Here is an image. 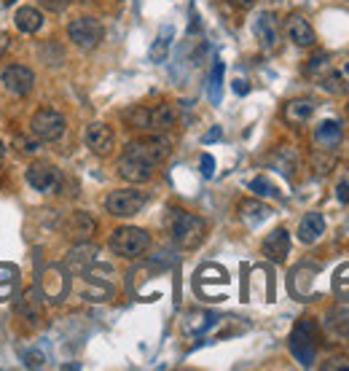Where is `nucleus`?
<instances>
[{
	"mask_svg": "<svg viewBox=\"0 0 349 371\" xmlns=\"http://www.w3.org/2000/svg\"><path fill=\"white\" fill-rule=\"evenodd\" d=\"M167 229H170V237L177 248H196L207 234L204 218L188 210H180V207H172L167 212Z\"/></svg>",
	"mask_w": 349,
	"mask_h": 371,
	"instance_id": "obj_1",
	"label": "nucleus"
},
{
	"mask_svg": "<svg viewBox=\"0 0 349 371\" xmlns=\"http://www.w3.org/2000/svg\"><path fill=\"white\" fill-rule=\"evenodd\" d=\"M290 353L301 366H312L314 363V353H317V323L312 318H301L298 326L290 333Z\"/></svg>",
	"mask_w": 349,
	"mask_h": 371,
	"instance_id": "obj_2",
	"label": "nucleus"
},
{
	"mask_svg": "<svg viewBox=\"0 0 349 371\" xmlns=\"http://www.w3.org/2000/svg\"><path fill=\"white\" fill-rule=\"evenodd\" d=\"M148 245H150V237L137 226H121L110 234V251L121 258H137L148 251Z\"/></svg>",
	"mask_w": 349,
	"mask_h": 371,
	"instance_id": "obj_3",
	"label": "nucleus"
},
{
	"mask_svg": "<svg viewBox=\"0 0 349 371\" xmlns=\"http://www.w3.org/2000/svg\"><path fill=\"white\" fill-rule=\"evenodd\" d=\"M67 38L73 40L81 52H94L105 38V30L97 16H78L67 25Z\"/></svg>",
	"mask_w": 349,
	"mask_h": 371,
	"instance_id": "obj_4",
	"label": "nucleus"
},
{
	"mask_svg": "<svg viewBox=\"0 0 349 371\" xmlns=\"http://www.w3.org/2000/svg\"><path fill=\"white\" fill-rule=\"evenodd\" d=\"M65 116L59 110H54V108H43L30 121V132L35 135L38 140H43V143H57L65 135Z\"/></svg>",
	"mask_w": 349,
	"mask_h": 371,
	"instance_id": "obj_5",
	"label": "nucleus"
},
{
	"mask_svg": "<svg viewBox=\"0 0 349 371\" xmlns=\"http://www.w3.org/2000/svg\"><path fill=\"white\" fill-rule=\"evenodd\" d=\"M148 197L143 191H134V188H119V191H110L105 199V207L110 215L116 218H132L137 212L146 207Z\"/></svg>",
	"mask_w": 349,
	"mask_h": 371,
	"instance_id": "obj_6",
	"label": "nucleus"
},
{
	"mask_svg": "<svg viewBox=\"0 0 349 371\" xmlns=\"http://www.w3.org/2000/svg\"><path fill=\"white\" fill-rule=\"evenodd\" d=\"M170 140H164V137H143V140H132L124 154H129V156H137V159L148 161V164H161V161L170 156Z\"/></svg>",
	"mask_w": 349,
	"mask_h": 371,
	"instance_id": "obj_7",
	"label": "nucleus"
},
{
	"mask_svg": "<svg viewBox=\"0 0 349 371\" xmlns=\"http://www.w3.org/2000/svg\"><path fill=\"white\" fill-rule=\"evenodd\" d=\"M0 84L13 97H27L35 86V73L27 65H8L0 73Z\"/></svg>",
	"mask_w": 349,
	"mask_h": 371,
	"instance_id": "obj_8",
	"label": "nucleus"
},
{
	"mask_svg": "<svg viewBox=\"0 0 349 371\" xmlns=\"http://www.w3.org/2000/svg\"><path fill=\"white\" fill-rule=\"evenodd\" d=\"M25 178H27V183L32 186L35 191H40V194H52V191H57L59 183H62L59 170H54L49 164H30Z\"/></svg>",
	"mask_w": 349,
	"mask_h": 371,
	"instance_id": "obj_9",
	"label": "nucleus"
},
{
	"mask_svg": "<svg viewBox=\"0 0 349 371\" xmlns=\"http://www.w3.org/2000/svg\"><path fill=\"white\" fill-rule=\"evenodd\" d=\"M83 137H86V146H89V151L97 154V156H107V154L113 151V146H116V135H113V130H110L107 124H102V121H94V124H89Z\"/></svg>",
	"mask_w": 349,
	"mask_h": 371,
	"instance_id": "obj_10",
	"label": "nucleus"
},
{
	"mask_svg": "<svg viewBox=\"0 0 349 371\" xmlns=\"http://www.w3.org/2000/svg\"><path fill=\"white\" fill-rule=\"evenodd\" d=\"M253 33L264 49H274L277 40H280V22H277V16L271 11L258 13L253 22Z\"/></svg>",
	"mask_w": 349,
	"mask_h": 371,
	"instance_id": "obj_11",
	"label": "nucleus"
},
{
	"mask_svg": "<svg viewBox=\"0 0 349 371\" xmlns=\"http://www.w3.org/2000/svg\"><path fill=\"white\" fill-rule=\"evenodd\" d=\"M153 170H156L153 164L137 159V156H129V154H124L119 159V175L129 183H146L153 178Z\"/></svg>",
	"mask_w": 349,
	"mask_h": 371,
	"instance_id": "obj_12",
	"label": "nucleus"
},
{
	"mask_svg": "<svg viewBox=\"0 0 349 371\" xmlns=\"http://www.w3.org/2000/svg\"><path fill=\"white\" fill-rule=\"evenodd\" d=\"M288 253H290V234H288V229H274V232L264 239V256L271 258V261H277V264H282V261L288 258Z\"/></svg>",
	"mask_w": 349,
	"mask_h": 371,
	"instance_id": "obj_13",
	"label": "nucleus"
},
{
	"mask_svg": "<svg viewBox=\"0 0 349 371\" xmlns=\"http://www.w3.org/2000/svg\"><path fill=\"white\" fill-rule=\"evenodd\" d=\"M97 245L92 242H78L73 251L67 253V269L70 272H89L97 261Z\"/></svg>",
	"mask_w": 349,
	"mask_h": 371,
	"instance_id": "obj_14",
	"label": "nucleus"
},
{
	"mask_svg": "<svg viewBox=\"0 0 349 371\" xmlns=\"http://www.w3.org/2000/svg\"><path fill=\"white\" fill-rule=\"evenodd\" d=\"M94 229H97V224H94V218L89 212H73L65 224V234L70 239H76V242H89Z\"/></svg>",
	"mask_w": 349,
	"mask_h": 371,
	"instance_id": "obj_15",
	"label": "nucleus"
},
{
	"mask_svg": "<svg viewBox=\"0 0 349 371\" xmlns=\"http://www.w3.org/2000/svg\"><path fill=\"white\" fill-rule=\"evenodd\" d=\"M285 30H288V38L293 40L295 46H301V49L314 46V30H312V25H309L301 13H293V16L288 19Z\"/></svg>",
	"mask_w": 349,
	"mask_h": 371,
	"instance_id": "obj_16",
	"label": "nucleus"
},
{
	"mask_svg": "<svg viewBox=\"0 0 349 371\" xmlns=\"http://www.w3.org/2000/svg\"><path fill=\"white\" fill-rule=\"evenodd\" d=\"M341 124L338 121H333V119H325L314 130V143L320 146V151H333L338 143H341Z\"/></svg>",
	"mask_w": 349,
	"mask_h": 371,
	"instance_id": "obj_17",
	"label": "nucleus"
},
{
	"mask_svg": "<svg viewBox=\"0 0 349 371\" xmlns=\"http://www.w3.org/2000/svg\"><path fill=\"white\" fill-rule=\"evenodd\" d=\"M322 232H325V218H322L320 212H307V215L301 218V224H298V239H301L304 245L317 242V239L322 237Z\"/></svg>",
	"mask_w": 349,
	"mask_h": 371,
	"instance_id": "obj_18",
	"label": "nucleus"
},
{
	"mask_svg": "<svg viewBox=\"0 0 349 371\" xmlns=\"http://www.w3.org/2000/svg\"><path fill=\"white\" fill-rule=\"evenodd\" d=\"M13 25H16L19 33L32 35V33H38L40 27H43V13H40V8H35V6H22V8L16 11V16H13Z\"/></svg>",
	"mask_w": 349,
	"mask_h": 371,
	"instance_id": "obj_19",
	"label": "nucleus"
},
{
	"mask_svg": "<svg viewBox=\"0 0 349 371\" xmlns=\"http://www.w3.org/2000/svg\"><path fill=\"white\" fill-rule=\"evenodd\" d=\"M239 212H242V221L247 226H261L271 215V207L258 202V199H244L239 205Z\"/></svg>",
	"mask_w": 349,
	"mask_h": 371,
	"instance_id": "obj_20",
	"label": "nucleus"
},
{
	"mask_svg": "<svg viewBox=\"0 0 349 371\" xmlns=\"http://www.w3.org/2000/svg\"><path fill=\"white\" fill-rule=\"evenodd\" d=\"M282 116H285L288 124H295V127H298V124H307V121L314 116V103H312V100H290V103L285 105V113H282Z\"/></svg>",
	"mask_w": 349,
	"mask_h": 371,
	"instance_id": "obj_21",
	"label": "nucleus"
},
{
	"mask_svg": "<svg viewBox=\"0 0 349 371\" xmlns=\"http://www.w3.org/2000/svg\"><path fill=\"white\" fill-rule=\"evenodd\" d=\"M174 110L172 105H156V108H150V130L153 132H167L170 127H174Z\"/></svg>",
	"mask_w": 349,
	"mask_h": 371,
	"instance_id": "obj_22",
	"label": "nucleus"
},
{
	"mask_svg": "<svg viewBox=\"0 0 349 371\" xmlns=\"http://www.w3.org/2000/svg\"><path fill=\"white\" fill-rule=\"evenodd\" d=\"M170 43H172V27H164L159 33V38H156V43L150 46V59L153 62H164L167 52H170Z\"/></svg>",
	"mask_w": 349,
	"mask_h": 371,
	"instance_id": "obj_23",
	"label": "nucleus"
},
{
	"mask_svg": "<svg viewBox=\"0 0 349 371\" xmlns=\"http://www.w3.org/2000/svg\"><path fill=\"white\" fill-rule=\"evenodd\" d=\"M19 312L25 315V318H38L40 315V296L35 288H30V291H25V296H22V302H19Z\"/></svg>",
	"mask_w": 349,
	"mask_h": 371,
	"instance_id": "obj_24",
	"label": "nucleus"
},
{
	"mask_svg": "<svg viewBox=\"0 0 349 371\" xmlns=\"http://www.w3.org/2000/svg\"><path fill=\"white\" fill-rule=\"evenodd\" d=\"M320 86L325 89V92H331V94H347L349 92V84L347 79L341 76V73H328V76H322L320 79Z\"/></svg>",
	"mask_w": 349,
	"mask_h": 371,
	"instance_id": "obj_25",
	"label": "nucleus"
},
{
	"mask_svg": "<svg viewBox=\"0 0 349 371\" xmlns=\"http://www.w3.org/2000/svg\"><path fill=\"white\" fill-rule=\"evenodd\" d=\"M124 119H126V124H129L132 130H150V108L137 105V108H132Z\"/></svg>",
	"mask_w": 349,
	"mask_h": 371,
	"instance_id": "obj_26",
	"label": "nucleus"
},
{
	"mask_svg": "<svg viewBox=\"0 0 349 371\" xmlns=\"http://www.w3.org/2000/svg\"><path fill=\"white\" fill-rule=\"evenodd\" d=\"M250 191H255L258 197H277V188L268 178H255L250 181Z\"/></svg>",
	"mask_w": 349,
	"mask_h": 371,
	"instance_id": "obj_27",
	"label": "nucleus"
},
{
	"mask_svg": "<svg viewBox=\"0 0 349 371\" xmlns=\"http://www.w3.org/2000/svg\"><path fill=\"white\" fill-rule=\"evenodd\" d=\"M220 79H223V65L215 62L213 73H210V94H213V100L220 97Z\"/></svg>",
	"mask_w": 349,
	"mask_h": 371,
	"instance_id": "obj_28",
	"label": "nucleus"
},
{
	"mask_svg": "<svg viewBox=\"0 0 349 371\" xmlns=\"http://www.w3.org/2000/svg\"><path fill=\"white\" fill-rule=\"evenodd\" d=\"M328 65H331V57H328V54H320V57H314V59L309 62L307 76H317V73H325V70H328Z\"/></svg>",
	"mask_w": 349,
	"mask_h": 371,
	"instance_id": "obj_29",
	"label": "nucleus"
},
{
	"mask_svg": "<svg viewBox=\"0 0 349 371\" xmlns=\"http://www.w3.org/2000/svg\"><path fill=\"white\" fill-rule=\"evenodd\" d=\"M25 366H27V369H40V366H43V355H40L38 350L25 353Z\"/></svg>",
	"mask_w": 349,
	"mask_h": 371,
	"instance_id": "obj_30",
	"label": "nucleus"
},
{
	"mask_svg": "<svg viewBox=\"0 0 349 371\" xmlns=\"http://www.w3.org/2000/svg\"><path fill=\"white\" fill-rule=\"evenodd\" d=\"M201 175H204V178H213L215 175V159L210 156V154L201 156Z\"/></svg>",
	"mask_w": 349,
	"mask_h": 371,
	"instance_id": "obj_31",
	"label": "nucleus"
},
{
	"mask_svg": "<svg viewBox=\"0 0 349 371\" xmlns=\"http://www.w3.org/2000/svg\"><path fill=\"white\" fill-rule=\"evenodd\" d=\"M336 197H338L341 205H349V183L347 181H341V183L336 186Z\"/></svg>",
	"mask_w": 349,
	"mask_h": 371,
	"instance_id": "obj_32",
	"label": "nucleus"
},
{
	"mask_svg": "<svg viewBox=\"0 0 349 371\" xmlns=\"http://www.w3.org/2000/svg\"><path fill=\"white\" fill-rule=\"evenodd\" d=\"M40 6L49 8V11H62L67 6V0H40Z\"/></svg>",
	"mask_w": 349,
	"mask_h": 371,
	"instance_id": "obj_33",
	"label": "nucleus"
},
{
	"mask_svg": "<svg viewBox=\"0 0 349 371\" xmlns=\"http://www.w3.org/2000/svg\"><path fill=\"white\" fill-rule=\"evenodd\" d=\"M322 369H349V360H331V363H325Z\"/></svg>",
	"mask_w": 349,
	"mask_h": 371,
	"instance_id": "obj_34",
	"label": "nucleus"
},
{
	"mask_svg": "<svg viewBox=\"0 0 349 371\" xmlns=\"http://www.w3.org/2000/svg\"><path fill=\"white\" fill-rule=\"evenodd\" d=\"M234 92H237V94H247V84H244L242 79H237V81H234Z\"/></svg>",
	"mask_w": 349,
	"mask_h": 371,
	"instance_id": "obj_35",
	"label": "nucleus"
},
{
	"mask_svg": "<svg viewBox=\"0 0 349 371\" xmlns=\"http://www.w3.org/2000/svg\"><path fill=\"white\" fill-rule=\"evenodd\" d=\"M22 151H27V154H35V151H38V143H30V140H22Z\"/></svg>",
	"mask_w": 349,
	"mask_h": 371,
	"instance_id": "obj_36",
	"label": "nucleus"
},
{
	"mask_svg": "<svg viewBox=\"0 0 349 371\" xmlns=\"http://www.w3.org/2000/svg\"><path fill=\"white\" fill-rule=\"evenodd\" d=\"M6 49H8V35H6V33H0V57L6 54Z\"/></svg>",
	"mask_w": 349,
	"mask_h": 371,
	"instance_id": "obj_37",
	"label": "nucleus"
},
{
	"mask_svg": "<svg viewBox=\"0 0 349 371\" xmlns=\"http://www.w3.org/2000/svg\"><path fill=\"white\" fill-rule=\"evenodd\" d=\"M220 137V130H213V132L204 135V143H213V140H218Z\"/></svg>",
	"mask_w": 349,
	"mask_h": 371,
	"instance_id": "obj_38",
	"label": "nucleus"
},
{
	"mask_svg": "<svg viewBox=\"0 0 349 371\" xmlns=\"http://www.w3.org/2000/svg\"><path fill=\"white\" fill-rule=\"evenodd\" d=\"M234 3H237L239 8H253V6H255V3H258V0H234Z\"/></svg>",
	"mask_w": 349,
	"mask_h": 371,
	"instance_id": "obj_39",
	"label": "nucleus"
},
{
	"mask_svg": "<svg viewBox=\"0 0 349 371\" xmlns=\"http://www.w3.org/2000/svg\"><path fill=\"white\" fill-rule=\"evenodd\" d=\"M347 73H349V65H347Z\"/></svg>",
	"mask_w": 349,
	"mask_h": 371,
	"instance_id": "obj_40",
	"label": "nucleus"
},
{
	"mask_svg": "<svg viewBox=\"0 0 349 371\" xmlns=\"http://www.w3.org/2000/svg\"><path fill=\"white\" fill-rule=\"evenodd\" d=\"M347 113H349V105H347Z\"/></svg>",
	"mask_w": 349,
	"mask_h": 371,
	"instance_id": "obj_41",
	"label": "nucleus"
}]
</instances>
